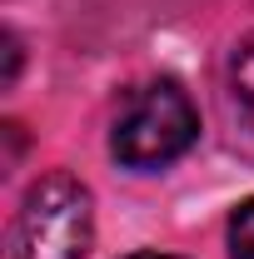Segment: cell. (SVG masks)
Masks as SVG:
<instances>
[{"instance_id":"obj_2","label":"cell","mask_w":254,"mask_h":259,"mask_svg":"<svg viewBox=\"0 0 254 259\" xmlns=\"http://www.w3.org/2000/svg\"><path fill=\"white\" fill-rule=\"evenodd\" d=\"M199 135V115H194L190 95L175 80H155L145 90H135L125 115L115 120L110 135V155L130 169H159V164L180 160Z\"/></svg>"},{"instance_id":"obj_4","label":"cell","mask_w":254,"mask_h":259,"mask_svg":"<svg viewBox=\"0 0 254 259\" xmlns=\"http://www.w3.org/2000/svg\"><path fill=\"white\" fill-rule=\"evenodd\" d=\"M229 259H254V199L229 214Z\"/></svg>"},{"instance_id":"obj_5","label":"cell","mask_w":254,"mask_h":259,"mask_svg":"<svg viewBox=\"0 0 254 259\" xmlns=\"http://www.w3.org/2000/svg\"><path fill=\"white\" fill-rule=\"evenodd\" d=\"M15 70H20V40H15V35H5V85L15 80Z\"/></svg>"},{"instance_id":"obj_3","label":"cell","mask_w":254,"mask_h":259,"mask_svg":"<svg viewBox=\"0 0 254 259\" xmlns=\"http://www.w3.org/2000/svg\"><path fill=\"white\" fill-rule=\"evenodd\" d=\"M229 100H234L239 125L254 135V40H244L234 65H229Z\"/></svg>"},{"instance_id":"obj_6","label":"cell","mask_w":254,"mask_h":259,"mask_svg":"<svg viewBox=\"0 0 254 259\" xmlns=\"http://www.w3.org/2000/svg\"><path fill=\"white\" fill-rule=\"evenodd\" d=\"M130 259H175V254H130Z\"/></svg>"},{"instance_id":"obj_1","label":"cell","mask_w":254,"mask_h":259,"mask_svg":"<svg viewBox=\"0 0 254 259\" xmlns=\"http://www.w3.org/2000/svg\"><path fill=\"white\" fill-rule=\"evenodd\" d=\"M90 190L75 175H45L35 180L10 229V259H80L90 249Z\"/></svg>"}]
</instances>
